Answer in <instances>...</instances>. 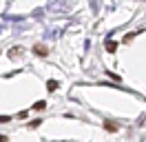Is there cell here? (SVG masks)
<instances>
[{
	"instance_id": "6da1fadb",
	"label": "cell",
	"mask_w": 146,
	"mask_h": 142,
	"mask_svg": "<svg viewBox=\"0 0 146 142\" xmlns=\"http://www.w3.org/2000/svg\"><path fill=\"white\" fill-rule=\"evenodd\" d=\"M33 53H36V56H40V58H44L49 51H46V47H44V44H36V47H33Z\"/></svg>"
},
{
	"instance_id": "7a4b0ae2",
	"label": "cell",
	"mask_w": 146,
	"mask_h": 142,
	"mask_svg": "<svg viewBox=\"0 0 146 142\" xmlns=\"http://www.w3.org/2000/svg\"><path fill=\"white\" fill-rule=\"evenodd\" d=\"M9 56H11V58H18V56H22V49H20V47H13Z\"/></svg>"
},
{
	"instance_id": "3957f363",
	"label": "cell",
	"mask_w": 146,
	"mask_h": 142,
	"mask_svg": "<svg viewBox=\"0 0 146 142\" xmlns=\"http://www.w3.org/2000/svg\"><path fill=\"white\" fill-rule=\"evenodd\" d=\"M44 107H46V102H42V100H40V102H36V104H33V111H42Z\"/></svg>"
},
{
	"instance_id": "277c9868",
	"label": "cell",
	"mask_w": 146,
	"mask_h": 142,
	"mask_svg": "<svg viewBox=\"0 0 146 142\" xmlns=\"http://www.w3.org/2000/svg\"><path fill=\"white\" fill-rule=\"evenodd\" d=\"M46 89H49V91H55V89H58V82H55V80H49Z\"/></svg>"
},
{
	"instance_id": "5b68a950",
	"label": "cell",
	"mask_w": 146,
	"mask_h": 142,
	"mask_svg": "<svg viewBox=\"0 0 146 142\" xmlns=\"http://www.w3.org/2000/svg\"><path fill=\"white\" fill-rule=\"evenodd\" d=\"M104 129H106V131H117V124H104Z\"/></svg>"
},
{
	"instance_id": "8992f818",
	"label": "cell",
	"mask_w": 146,
	"mask_h": 142,
	"mask_svg": "<svg viewBox=\"0 0 146 142\" xmlns=\"http://www.w3.org/2000/svg\"><path fill=\"white\" fill-rule=\"evenodd\" d=\"M106 49H109V51H115V42H113V40H111V42L106 40Z\"/></svg>"
},
{
	"instance_id": "52a82bcc",
	"label": "cell",
	"mask_w": 146,
	"mask_h": 142,
	"mask_svg": "<svg viewBox=\"0 0 146 142\" xmlns=\"http://www.w3.org/2000/svg\"><path fill=\"white\" fill-rule=\"evenodd\" d=\"M0 122H9V115H2V118H0Z\"/></svg>"
},
{
	"instance_id": "ba28073f",
	"label": "cell",
	"mask_w": 146,
	"mask_h": 142,
	"mask_svg": "<svg viewBox=\"0 0 146 142\" xmlns=\"http://www.w3.org/2000/svg\"><path fill=\"white\" fill-rule=\"evenodd\" d=\"M0 142H9V138L7 135H0Z\"/></svg>"
}]
</instances>
